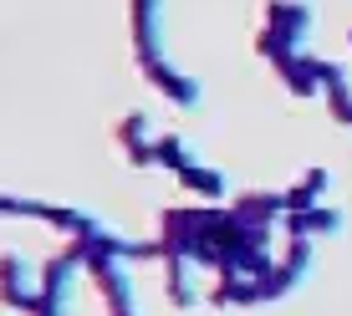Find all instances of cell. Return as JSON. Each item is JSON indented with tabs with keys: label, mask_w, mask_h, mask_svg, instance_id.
Instances as JSON below:
<instances>
[{
	"label": "cell",
	"mask_w": 352,
	"mask_h": 316,
	"mask_svg": "<svg viewBox=\"0 0 352 316\" xmlns=\"http://www.w3.org/2000/svg\"><path fill=\"white\" fill-rule=\"evenodd\" d=\"M311 31H317V5L311 0H265L261 26H256V56L276 67L286 56L307 52Z\"/></svg>",
	"instance_id": "6da1fadb"
},
{
	"label": "cell",
	"mask_w": 352,
	"mask_h": 316,
	"mask_svg": "<svg viewBox=\"0 0 352 316\" xmlns=\"http://www.w3.org/2000/svg\"><path fill=\"white\" fill-rule=\"evenodd\" d=\"M77 275H87V255H82V245L62 240V250L41 265V306H36V316H72Z\"/></svg>",
	"instance_id": "7a4b0ae2"
},
{
	"label": "cell",
	"mask_w": 352,
	"mask_h": 316,
	"mask_svg": "<svg viewBox=\"0 0 352 316\" xmlns=\"http://www.w3.org/2000/svg\"><path fill=\"white\" fill-rule=\"evenodd\" d=\"M276 77H281V87L291 97H327L332 87H347L342 62L311 56V52H296V56H286V62H276Z\"/></svg>",
	"instance_id": "3957f363"
},
{
	"label": "cell",
	"mask_w": 352,
	"mask_h": 316,
	"mask_svg": "<svg viewBox=\"0 0 352 316\" xmlns=\"http://www.w3.org/2000/svg\"><path fill=\"white\" fill-rule=\"evenodd\" d=\"M133 260H118V255H87V281L102 296L107 316H138V291H133Z\"/></svg>",
	"instance_id": "277c9868"
},
{
	"label": "cell",
	"mask_w": 352,
	"mask_h": 316,
	"mask_svg": "<svg viewBox=\"0 0 352 316\" xmlns=\"http://www.w3.org/2000/svg\"><path fill=\"white\" fill-rule=\"evenodd\" d=\"M0 306L21 316H36L41 306V271L21 250H0Z\"/></svg>",
	"instance_id": "5b68a950"
},
{
	"label": "cell",
	"mask_w": 352,
	"mask_h": 316,
	"mask_svg": "<svg viewBox=\"0 0 352 316\" xmlns=\"http://www.w3.org/2000/svg\"><path fill=\"white\" fill-rule=\"evenodd\" d=\"M128 36H133V62L148 67L164 56V0H128Z\"/></svg>",
	"instance_id": "8992f818"
},
{
	"label": "cell",
	"mask_w": 352,
	"mask_h": 316,
	"mask_svg": "<svg viewBox=\"0 0 352 316\" xmlns=\"http://www.w3.org/2000/svg\"><path fill=\"white\" fill-rule=\"evenodd\" d=\"M138 71L148 77V87L159 92L164 102L184 107V113H189V107H199V97H204V92H199V82H194L189 71H179L174 62H168V56H159V62H148V67H138Z\"/></svg>",
	"instance_id": "52a82bcc"
},
{
	"label": "cell",
	"mask_w": 352,
	"mask_h": 316,
	"mask_svg": "<svg viewBox=\"0 0 352 316\" xmlns=\"http://www.w3.org/2000/svg\"><path fill=\"white\" fill-rule=\"evenodd\" d=\"M164 301L174 311H194L199 306V260L189 255H164Z\"/></svg>",
	"instance_id": "ba28073f"
},
{
	"label": "cell",
	"mask_w": 352,
	"mask_h": 316,
	"mask_svg": "<svg viewBox=\"0 0 352 316\" xmlns=\"http://www.w3.org/2000/svg\"><path fill=\"white\" fill-rule=\"evenodd\" d=\"M36 220L52 225L62 240H92L97 229L107 225V220H97L92 210H82V204H67V199H62V204H56V199H41V214H36Z\"/></svg>",
	"instance_id": "9c48e42d"
},
{
	"label": "cell",
	"mask_w": 352,
	"mask_h": 316,
	"mask_svg": "<svg viewBox=\"0 0 352 316\" xmlns=\"http://www.w3.org/2000/svg\"><path fill=\"white\" fill-rule=\"evenodd\" d=\"M230 210H235V220H245V225L276 229L286 220V189H245V194L230 199Z\"/></svg>",
	"instance_id": "30bf717a"
},
{
	"label": "cell",
	"mask_w": 352,
	"mask_h": 316,
	"mask_svg": "<svg viewBox=\"0 0 352 316\" xmlns=\"http://www.w3.org/2000/svg\"><path fill=\"white\" fill-rule=\"evenodd\" d=\"M210 306H220V311H250V306H261V275L220 271V281L210 286Z\"/></svg>",
	"instance_id": "8fae6325"
},
{
	"label": "cell",
	"mask_w": 352,
	"mask_h": 316,
	"mask_svg": "<svg viewBox=\"0 0 352 316\" xmlns=\"http://www.w3.org/2000/svg\"><path fill=\"white\" fill-rule=\"evenodd\" d=\"M286 235H301V240H332L337 229H342V210H332V204H311V210H291L281 220Z\"/></svg>",
	"instance_id": "7c38bea8"
},
{
	"label": "cell",
	"mask_w": 352,
	"mask_h": 316,
	"mask_svg": "<svg viewBox=\"0 0 352 316\" xmlns=\"http://www.w3.org/2000/svg\"><path fill=\"white\" fill-rule=\"evenodd\" d=\"M174 179H179V189H184L194 204H220L225 194H230V179H225V168L204 163V158H199V163H189L184 174H174Z\"/></svg>",
	"instance_id": "4fadbf2b"
},
{
	"label": "cell",
	"mask_w": 352,
	"mask_h": 316,
	"mask_svg": "<svg viewBox=\"0 0 352 316\" xmlns=\"http://www.w3.org/2000/svg\"><path fill=\"white\" fill-rule=\"evenodd\" d=\"M327 194H332V168H322V163L301 168V179L286 189V214L291 210H311V204H327Z\"/></svg>",
	"instance_id": "5bb4252c"
},
{
	"label": "cell",
	"mask_w": 352,
	"mask_h": 316,
	"mask_svg": "<svg viewBox=\"0 0 352 316\" xmlns=\"http://www.w3.org/2000/svg\"><path fill=\"white\" fill-rule=\"evenodd\" d=\"M153 158H159V168H168V174H184L189 163H199V153H194V143L184 133H159L153 138Z\"/></svg>",
	"instance_id": "9a60e30c"
},
{
	"label": "cell",
	"mask_w": 352,
	"mask_h": 316,
	"mask_svg": "<svg viewBox=\"0 0 352 316\" xmlns=\"http://www.w3.org/2000/svg\"><path fill=\"white\" fill-rule=\"evenodd\" d=\"M113 138L123 143V153H128V148H143V143H153V138H159V128H153V117L143 113V107H128V113L118 117Z\"/></svg>",
	"instance_id": "2e32d148"
},
{
	"label": "cell",
	"mask_w": 352,
	"mask_h": 316,
	"mask_svg": "<svg viewBox=\"0 0 352 316\" xmlns=\"http://www.w3.org/2000/svg\"><path fill=\"white\" fill-rule=\"evenodd\" d=\"M41 214V199H31V194H10L0 189V220H36Z\"/></svg>",
	"instance_id": "e0dca14e"
},
{
	"label": "cell",
	"mask_w": 352,
	"mask_h": 316,
	"mask_svg": "<svg viewBox=\"0 0 352 316\" xmlns=\"http://www.w3.org/2000/svg\"><path fill=\"white\" fill-rule=\"evenodd\" d=\"M327 107H332L337 128H352V87H332V92H327Z\"/></svg>",
	"instance_id": "ac0fdd59"
},
{
	"label": "cell",
	"mask_w": 352,
	"mask_h": 316,
	"mask_svg": "<svg viewBox=\"0 0 352 316\" xmlns=\"http://www.w3.org/2000/svg\"><path fill=\"white\" fill-rule=\"evenodd\" d=\"M347 41H352V31H347Z\"/></svg>",
	"instance_id": "d6986e66"
}]
</instances>
